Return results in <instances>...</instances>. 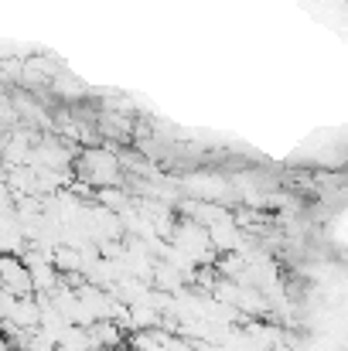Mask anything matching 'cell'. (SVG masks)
<instances>
[{
  "instance_id": "cell-1",
  "label": "cell",
  "mask_w": 348,
  "mask_h": 351,
  "mask_svg": "<svg viewBox=\"0 0 348 351\" xmlns=\"http://www.w3.org/2000/svg\"><path fill=\"white\" fill-rule=\"evenodd\" d=\"M76 181L89 191L100 188H119L123 184V164L110 147H86L76 157Z\"/></svg>"
},
{
  "instance_id": "cell-2",
  "label": "cell",
  "mask_w": 348,
  "mask_h": 351,
  "mask_svg": "<svg viewBox=\"0 0 348 351\" xmlns=\"http://www.w3.org/2000/svg\"><path fill=\"white\" fill-rule=\"evenodd\" d=\"M178 184H181V191H185L192 202H216V205H226V202H232L229 178H219V174H209V171L185 174Z\"/></svg>"
},
{
  "instance_id": "cell-3",
  "label": "cell",
  "mask_w": 348,
  "mask_h": 351,
  "mask_svg": "<svg viewBox=\"0 0 348 351\" xmlns=\"http://www.w3.org/2000/svg\"><path fill=\"white\" fill-rule=\"evenodd\" d=\"M0 290L7 297H34L31 276L17 256H0Z\"/></svg>"
},
{
  "instance_id": "cell-4",
  "label": "cell",
  "mask_w": 348,
  "mask_h": 351,
  "mask_svg": "<svg viewBox=\"0 0 348 351\" xmlns=\"http://www.w3.org/2000/svg\"><path fill=\"white\" fill-rule=\"evenodd\" d=\"M96 205L106 208V212H113V215H119V212H126V208L133 205V198H130L123 188H100V191H96Z\"/></svg>"
},
{
  "instance_id": "cell-5",
  "label": "cell",
  "mask_w": 348,
  "mask_h": 351,
  "mask_svg": "<svg viewBox=\"0 0 348 351\" xmlns=\"http://www.w3.org/2000/svg\"><path fill=\"white\" fill-rule=\"evenodd\" d=\"M51 89H58V93H62V96H69V99H72V96H76V99L82 96V86H79L76 79L62 75V72H55V75H51Z\"/></svg>"
}]
</instances>
